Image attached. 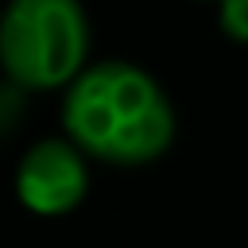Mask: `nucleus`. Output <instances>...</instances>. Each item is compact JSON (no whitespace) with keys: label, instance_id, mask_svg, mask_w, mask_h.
<instances>
[{"label":"nucleus","instance_id":"obj_3","mask_svg":"<svg viewBox=\"0 0 248 248\" xmlns=\"http://www.w3.org/2000/svg\"><path fill=\"white\" fill-rule=\"evenodd\" d=\"M16 190L19 202L35 213H66L85 194V163L70 143L43 140L19 159Z\"/></svg>","mask_w":248,"mask_h":248},{"label":"nucleus","instance_id":"obj_2","mask_svg":"<svg viewBox=\"0 0 248 248\" xmlns=\"http://www.w3.org/2000/svg\"><path fill=\"white\" fill-rule=\"evenodd\" d=\"M89 50V23L74 0H16L0 19V62L27 89L74 78Z\"/></svg>","mask_w":248,"mask_h":248},{"label":"nucleus","instance_id":"obj_1","mask_svg":"<svg viewBox=\"0 0 248 248\" xmlns=\"http://www.w3.org/2000/svg\"><path fill=\"white\" fill-rule=\"evenodd\" d=\"M62 120L78 147L108 163H147L174 132L163 89L132 62H97L81 70L66 93Z\"/></svg>","mask_w":248,"mask_h":248},{"label":"nucleus","instance_id":"obj_4","mask_svg":"<svg viewBox=\"0 0 248 248\" xmlns=\"http://www.w3.org/2000/svg\"><path fill=\"white\" fill-rule=\"evenodd\" d=\"M221 27L232 39H248V0H229L221 4Z\"/></svg>","mask_w":248,"mask_h":248}]
</instances>
